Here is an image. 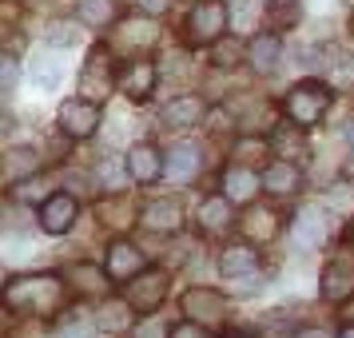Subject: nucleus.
I'll use <instances>...</instances> for the list:
<instances>
[{
	"instance_id": "nucleus-6",
	"label": "nucleus",
	"mask_w": 354,
	"mask_h": 338,
	"mask_svg": "<svg viewBox=\"0 0 354 338\" xmlns=\"http://www.w3.org/2000/svg\"><path fill=\"white\" fill-rule=\"evenodd\" d=\"M319 290L326 303H346L354 299V255L351 251H338L326 259V267L319 274Z\"/></svg>"
},
{
	"instance_id": "nucleus-41",
	"label": "nucleus",
	"mask_w": 354,
	"mask_h": 338,
	"mask_svg": "<svg viewBox=\"0 0 354 338\" xmlns=\"http://www.w3.org/2000/svg\"><path fill=\"white\" fill-rule=\"evenodd\" d=\"M346 243H351V247H354V215H351V219H346Z\"/></svg>"
},
{
	"instance_id": "nucleus-19",
	"label": "nucleus",
	"mask_w": 354,
	"mask_h": 338,
	"mask_svg": "<svg viewBox=\"0 0 354 338\" xmlns=\"http://www.w3.org/2000/svg\"><path fill=\"white\" fill-rule=\"evenodd\" d=\"M259 187H263V176H255V171L243 167V163H235V167L223 171V195L231 203H251Z\"/></svg>"
},
{
	"instance_id": "nucleus-34",
	"label": "nucleus",
	"mask_w": 354,
	"mask_h": 338,
	"mask_svg": "<svg viewBox=\"0 0 354 338\" xmlns=\"http://www.w3.org/2000/svg\"><path fill=\"white\" fill-rule=\"evenodd\" d=\"M17 84H20L17 56H4V60H0V92H4V96H12V92H17Z\"/></svg>"
},
{
	"instance_id": "nucleus-13",
	"label": "nucleus",
	"mask_w": 354,
	"mask_h": 338,
	"mask_svg": "<svg viewBox=\"0 0 354 338\" xmlns=\"http://www.w3.org/2000/svg\"><path fill=\"white\" fill-rule=\"evenodd\" d=\"M128 171L136 183H156L167 171V156L156 144H136L128 147Z\"/></svg>"
},
{
	"instance_id": "nucleus-30",
	"label": "nucleus",
	"mask_w": 354,
	"mask_h": 338,
	"mask_svg": "<svg viewBox=\"0 0 354 338\" xmlns=\"http://www.w3.org/2000/svg\"><path fill=\"white\" fill-rule=\"evenodd\" d=\"M36 167H40V160H36V151H28V147H17V151H8V160H4V171H8V179H12V183L28 179Z\"/></svg>"
},
{
	"instance_id": "nucleus-42",
	"label": "nucleus",
	"mask_w": 354,
	"mask_h": 338,
	"mask_svg": "<svg viewBox=\"0 0 354 338\" xmlns=\"http://www.w3.org/2000/svg\"><path fill=\"white\" fill-rule=\"evenodd\" d=\"M342 4H346V8H354V0H342Z\"/></svg>"
},
{
	"instance_id": "nucleus-37",
	"label": "nucleus",
	"mask_w": 354,
	"mask_h": 338,
	"mask_svg": "<svg viewBox=\"0 0 354 338\" xmlns=\"http://www.w3.org/2000/svg\"><path fill=\"white\" fill-rule=\"evenodd\" d=\"M171 338H207V326L183 319V322H176V326H171Z\"/></svg>"
},
{
	"instance_id": "nucleus-2",
	"label": "nucleus",
	"mask_w": 354,
	"mask_h": 338,
	"mask_svg": "<svg viewBox=\"0 0 354 338\" xmlns=\"http://www.w3.org/2000/svg\"><path fill=\"white\" fill-rule=\"evenodd\" d=\"M223 28H231V4L227 0H199L183 20V40L192 48H203V44L223 40Z\"/></svg>"
},
{
	"instance_id": "nucleus-22",
	"label": "nucleus",
	"mask_w": 354,
	"mask_h": 338,
	"mask_svg": "<svg viewBox=\"0 0 354 338\" xmlns=\"http://www.w3.org/2000/svg\"><path fill=\"white\" fill-rule=\"evenodd\" d=\"M255 271H259V251L247 247V243L227 247L223 255H219V274H223V279H251Z\"/></svg>"
},
{
	"instance_id": "nucleus-12",
	"label": "nucleus",
	"mask_w": 354,
	"mask_h": 338,
	"mask_svg": "<svg viewBox=\"0 0 354 338\" xmlns=\"http://www.w3.org/2000/svg\"><path fill=\"white\" fill-rule=\"evenodd\" d=\"M239 231L247 235V239H255V247H263V243L279 239L283 219H279V211H274V207H263V203H255V207H247V215L239 219Z\"/></svg>"
},
{
	"instance_id": "nucleus-24",
	"label": "nucleus",
	"mask_w": 354,
	"mask_h": 338,
	"mask_svg": "<svg viewBox=\"0 0 354 338\" xmlns=\"http://www.w3.org/2000/svg\"><path fill=\"white\" fill-rule=\"evenodd\" d=\"M195 219H199L203 231H223V227H231V199H227L223 191L207 195V199L199 203V211H195Z\"/></svg>"
},
{
	"instance_id": "nucleus-10",
	"label": "nucleus",
	"mask_w": 354,
	"mask_h": 338,
	"mask_svg": "<svg viewBox=\"0 0 354 338\" xmlns=\"http://www.w3.org/2000/svg\"><path fill=\"white\" fill-rule=\"evenodd\" d=\"M76 215H80V203H76V195H68V191L48 195V199L40 203V211H36V219H40V227H44L48 235H64V231H72Z\"/></svg>"
},
{
	"instance_id": "nucleus-14",
	"label": "nucleus",
	"mask_w": 354,
	"mask_h": 338,
	"mask_svg": "<svg viewBox=\"0 0 354 338\" xmlns=\"http://www.w3.org/2000/svg\"><path fill=\"white\" fill-rule=\"evenodd\" d=\"M263 191L274 195V199H295V195L303 191V171L287 160L267 163V171H263Z\"/></svg>"
},
{
	"instance_id": "nucleus-3",
	"label": "nucleus",
	"mask_w": 354,
	"mask_h": 338,
	"mask_svg": "<svg viewBox=\"0 0 354 338\" xmlns=\"http://www.w3.org/2000/svg\"><path fill=\"white\" fill-rule=\"evenodd\" d=\"M330 100H335V92H330V84H319V80H303L295 84L287 92V100H283V108H287V120H295V124H303V128H315L322 115H326V108H330Z\"/></svg>"
},
{
	"instance_id": "nucleus-40",
	"label": "nucleus",
	"mask_w": 354,
	"mask_h": 338,
	"mask_svg": "<svg viewBox=\"0 0 354 338\" xmlns=\"http://www.w3.org/2000/svg\"><path fill=\"white\" fill-rule=\"evenodd\" d=\"M346 144H351V151H354V120H346Z\"/></svg>"
},
{
	"instance_id": "nucleus-36",
	"label": "nucleus",
	"mask_w": 354,
	"mask_h": 338,
	"mask_svg": "<svg viewBox=\"0 0 354 338\" xmlns=\"http://www.w3.org/2000/svg\"><path fill=\"white\" fill-rule=\"evenodd\" d=\"M131 338H171V326H163L160 319H144L131 330Z\"/></svg>"
},
{
	"instance_id": "nucleus-8",
	"label": "nucleus",
	"mask_w": 354,
	"mask_h": 338,
	"mask_svg": "<svg viewBox=\"0 0 354 338\" xmlns=\"http://www.w3.org/2000/svg\"><path fill=\"white\" fill-rule=\"evenodd\" d=\"M124 299H128L140 314H151V310H160V303L167 299V274L163 271H140L136 279H128V287H124Z\"/></svg>"
},
{
	"instance_id": "nucleus-35",
	"label": "nucleus",
	"mask_w": 354,
	"mask_h": 338,
	"mask_svg": "<svg viewBox=\"0 0 354 338\" xmlns=\"http://www.w3.org/2000/svg\"><path fill=\"white\" fill-rule=\"evenodd\" d=\"M44 40H48V48H72V44H76V32H72V24H60V20H56V24H48V36H44Z\"/></svg>"
},
{
	"instance_id": "nucleus-39",
	"label": "nucleus",
	"mask_w": 354,
	"mask_h": 338,
	"mask_svg": "<svg viewBox=\"0 0 354 338\" xmlns=\"http://www.w3.org/2000/svg\"><path fill=\"white\" fill-rule=\"evenodd\" d=\"M338 338H354V322H346V326H338Z\"/></svg>"
},
{
	"instance_id": "nucleus-16",
	"label": "nucleus",
	"mask_w": 354,
	"mask_h": 338,
	"mask_svg": "<svg viewBox=\"0 0 354 338\" xmlns=\"http://www.w3.org/2000/svg\"><path fill=\"white\" fill-rule=\"evenodd\" d=\"M290 239L299 243L303 251H315V247H322V239H326V219H322L319 207H303L295 219H290Z\"/></svg>"
},
{
	"instance_id": "nucleus-20",
	"label": "nucleus",
	"mask_w": 354,
	"mask_h": 338,
	"mask_svg": "<svg viewBox=\"0 0 354 338\" xmlns=\"http://www.w3.org/2000/svg\"><path fill=\"white\" fill-rule=\"evenodd\" d=\"M199 167H203V156H199V147L183 140V144H176L171 151H167V171H163V176L176 179V183H187V179L199 176Z\"/></svg>"
},
{
	"instance_id": "nucleus-27",
	"label": "nucleus",
	"mask_w": 354,
	"mask_h": 338,
	"mask_svg": "<svg viewBox=\"0 0 354 338\" xmlns=\"http://www.w3.org/2000/svg\"><path fill=\"white\" fill-rule=\"evenodd\" d=\"M247 60V40L243 36H227V40H215L211 44V64L215 68H235V64H243Z\"/></svg>"
},
{
	"instance_id": "nucleus-23",
	"label": "nucleus",
	"mask_w": 354,
	"mask_h": 338,
	"mask_svg": "<svg viewBox=\"0 0 354 338\" xmlns=\"http://www.w3.org/2000/svg\"><path fill=\"white\" fill-rule=\"evenodd\" d=\"M28 76H32V84H40L44 92H56V88H60V76H64V60L56 56V48L36 52L32 64H28Z\"/></svg>"
},
{
	"instance_id": "nucleus-38",
	"label": "nucleus",
	"mask_w": 354,
	"mask_h": 338,
	"mask_svg": "<svg viewBox=\"0 0 354 338\" xmlns=\"http://www.w3.org/2000/svg\"><path fill=\"white\" fill-rule=\"evenodd\" d=\"M136 4H140V12H147V17H156V12H163V8H167L171 0H136Z\"/></svg>"
},
{
	"instance_id": "nucleus-31",
	"label": "nucleus",
	"mask_w": 354,
	"mask_h": 338,
	"mask_svg": "<svg viewBox=\"0 0 354 338\" xmlns=\"http://www.w3.org/2000/svg\"><path fill=\"white\" fill-rule=\"evenodd\" d=\"M104 274H108V267H104V271H96V267H68V279H80V290H88V294H92V290H104Z\"/></svg>"
},
{
	"instance_id": "nucleus-43",
	"label": "nucleus",
	"mask_w": 354,
	"mask_h": 338,
	"mask_svg": "<svg viewBox=\"0 0 354 338\" xmlns=\"http://www.w3.org/2000/svg\"><path fill=\"white\" fill-rule=\"evenodd\" d=\"M351 28H354V24H351Z\"/></svg>"
},
{
	"instance_id": "nucleus-5",
	"label": "nucleus",
	"mask_w": 354,
	"mask_h": 338,
	"mask_svg": "<svg viewBox=\"0 0 354 338\" xmlns=\"http://www.w3.org/2000/svg\"><path fill=\"white\" fill-rule=\"evenodd\" d=\"M179 306H183L187 319L199 322V326H207V330L227 322V299L215 287H187L183 299H179Z\"/></svg>"
},
{
	"instance_id": "nucleus-33",
	"label": "nucleus",
	"mask_w": 354,
	"mask_h": 338,
	"mask_svg": "<svg viewBox=\"0 0 354 338\" xmlns=\"http://www.w3.org/2000/svg\"><path fill=\"white\" fill-rule=\"evenodd\" d=\"M96 326L100 322H92V319H68V322H60L56 338H96Z\"/></svg>"
},
{
	"instance_id": "nucleus-11",
	"label": "nucleus",
	"mask_w": 354,
	"mask_h": 338,
	"mask_svg": "<svg viewBox=\"0 0 354 338\" xmlns=\"http://www.w3.org/2000/svg\"><path fill=\"white\" fill-rule=\"evenodd\" d=\"M140 271H147V255L131 239H115L112 247H108V279L128 283V279H136Z\"/></svg>"
},
{
	"instance_id": "nucleus-28",
	"label": "nucleus",
	"mask_w": 354,
	"mask_h": 338,
	"mask_svg": "<svg viewBox=\"0 0 354 338\" xmlns=\"http://www.w3.org/2000/svg\"><path fill=\"white\" fill-rule=\"evenodd\" d=\"M303 131H306V128H303V124H295V120H290V124H279V128H274V135H271V144L279 147L283 156H287V151H295V156H306L310 147H306Z\"/></svg>"
},
{
	"instance_id": "nucleus-1",
	"label": "nucleus",
	"mask_w": 354,
	"mask_h": 338,
	"mask_svg": "<svg viewBox=\"0 0 354 338\" xmlns=\"http://www.w3.org/2000/svg\"><path fill=\"white\" fill-rule=\"evenodd\" d=\"M4 306L17 314H40L48 319L64 306V283L56 274H20L4 283Z\"/></svg>"
},
{
	"instance_id": "nucleus-29",
	"label": "nucleus",
	"mask_w": 354,
	"mask_h": 338,
	"mask_svg": "<svg viewBox=\"0 0 354 338\" xmlns=\"http://www.w3.org/2000/svg\"><path fill=\"white\" fill-rule=\"evenodd\" d=\"M131 310H136V306H131L128 299H112V303H104V306H100L96 322L104 326V330H128Z\"/></svg>"
},
{
	"instance_id": "nucleus-32",
	"label": "nucleus",
	"mask_w": 354,
	"mask_h": 338,
	"mask_svg": "<svg viewBox=\"0 0 354 338\" xmlns=\"http://www.w3.org/2000/svg\"><path fill=\"white\" fill-rule=\"evenodd\" d=\"M251 20H255L251 0H235V4H231V32H235V36H247V32H251Z\"/></svg>"
},
{
	"instance_id": "nucleus-15",
	"label": "nucleus",
	"mask_w": 354,
	"mask_h": 338,
	"mask_svg": "<svg viewBox=\"0 0 354 338\" xmlns=\"http://www.w3.org/2000/svg\"><path fill=\"white\" fill-rule=\"evenodd\" d=\"M279 60H283V40H279V32H259L247 40V64L255 68L259 76H271L274 68H279Z\"/></svg>"
},
{
	"instance_id": "nucleus-17",
	"label": "nucleus",
	"mask_w": 354,
	"mask_h": 338,
	"mask_svg": "<svg viewBox=\"0 0 354 338\" xmlns=\"http://www.w3.org/2000/svg\"><path fill=\"white\" fill-rule=\"evenodd\" d=\"M144 227L156 231V235H176L179 227H183V207H179L176 199H151L144 207Z\"/></svg>"
},
{
	"instance_id": "nucleus-18",
	"label": "nucleus",
	"mask_w": 354,
	"mask_h": 338,
	"mask_svg": "<svg viewBox=\"0 0 354 338\" xmlns=\"http://www.w3.org/2000/svg\"><path fill=\"white\" fill-rule=\"evenodd\" d=\"M160 44V28L151 24V20H128L124 28H120V48L131 52V56H147V52Z\"/></svg>"
},
{
	"instance_id": "nucleus-26",
	"label": "nucleus",
	"mask_w": 354,
	"mask_h": 338,
	"mask_svg": "<svg viewBox=\"0 0 354 338\" xmlns=\"http://www.w3.org/2000/svg\"><path fill=\"white\" fill-rule=\"evenodd\" d=\"M128 156H104L96 163V183L100 187H108V191H124V183H128Z\"/></svg>"
},
{
	"instance_id": "nucleus-9",
	"label": "nucleus",
	"mask_w": 354,
	"mask_h": 338,
	"mask_svg": "<svg viewBox=\"0 0 354 338\" xmlns=\"http://www.w3.org/2000/svg\"><path fill=\"white\" fill-rule=\"evenodd\" d=\"M156 80H160V68H156V60H147V56H136V60H128V68H120V92L131 104H144L156 92Z\"/></svg>"
},
{
	"instance_id": "nucleus-4",
	"label": "nucleus",
	"mask_w": 354,
	"mask_h": 338,
	"mask_svg": "<svg viewBox=\"0 0 354 338\" xmlns=\"http://www.w3.org/2000/svg\"><path fill=\"white\" fill-rule=\"evenodd\" d=\"M115 88H120V68H115V60L108 56V48H92L88 60H84V68H80V96L92 100V104H104Z\"/></svg>"
},
{
	"instance_id": "nucleus-21",
	"label": "nucleus",
	"mask_w": 354,
	"mask_h": 338,
	"mask_svg": "<svg viewBox=\"0 0 354 338\" xmlns=\"http://www.w3.org/2000/svg\"><path fill=\"white\" fill-rule=\"evenodd\" d=\"M203 100L199 96H176V100H167L160 108V120L167 124V128H192V124H199L203 120Z\"/></svg>"
},
{
	"instance_id": "nucleus-25",
	"label": "nucleus",
	"mask_w": 354,
	"mask_h": 338,
	"mask_svg": "<svg viewBox=\"0 0 354 338\" xmlns=\"http://www.w3.org/2000/svg\"><path fill=\"white\" fill-rule=\"evenodd\" d=\"M76 17L88 28H112L120 20V4L115 0H76Z\"/></svg>"
},
{
	"instance_id": "nucleus-7",
	"label": "nucleus",
	"mask_w": 354,
	"mask_h": 338,
	"mask_svg": "<svg viewBox=\"0 0 354 338\" xmlns=\"http://www.w3.org/2000/svg\"><path fill=\"white\" fill-rule=\"evenodd\" d=\"M56 120H60V131H64L68 140H88V135L100 131V104H92V100H84V96L64 100Z\"/></svg>"
}]
</instances>
